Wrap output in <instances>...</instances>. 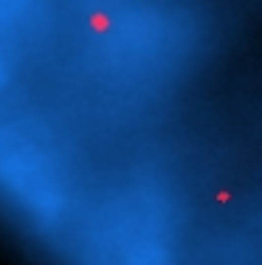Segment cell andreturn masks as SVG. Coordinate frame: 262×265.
I'll list each match as a JSON object with an SVG mask.
<instances>
[{
	"mask_svg": "<svg viewBox=\"0 0 262 265\" xmlns=\"http://www.w3.org/2000/svg\"><path fill=\"white\" fill-rule=\"evenodd\" d=\"M228 198H231V192H228V189H220V192H217V201H228Z\"/></svg>",
	"mask_w": 262,
	"mask_h": 265,
	"instance_id": "cell-2",
	"label": "cell"
},
{
	"mask_svg": "<svg viewBox=\"0 0 262 265\" xmlns=\"http://www.w3.org/2000/svg\"><path fill=\"white\" fill-rule=\"evenodd\" d=\"M91 26H93L96 31H105L107 26H110V20H107L105 12H93V15H91Z\"/></svg>",
	"mask_w": 262,
	"mask_h": 265,
	"instance_id": "cell-1",
	"label": "cell"
}]
</instances>
